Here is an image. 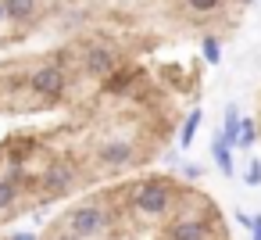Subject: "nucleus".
<instances>
[{
    "mask_svg": "<svg viewBox=\"0 0 261 240\" xmlns=\"http://www.w3.org/2000/svg\"><path fill=\"white\" fill-rule=\"evenodd\" d=\"M172 204H175V183L172 179H158L154 176V179H143V183L133 186V208L140 215H147V219L165 215Z\"/></svg>",
    "mask_w": 261,
    "mask_h": 240,
    "instance_id": "1",
    "label": "nucleus"
},
{
    "mask_svg": "<svg viewBox=\"0 0 261 240\" xmlns=\"http://www.w3.org/2000/svg\"><path fill=\"white\" fill-rule=\"evenodd\" d=\"M108 222H111V215L100 208V204H75V208H68V215H65V226L72 229V233H79L83 240H93V236H100L104 229H108Z\"/></svg>",
    "mask_w": 261,
    "mask_h": 240,
    "instance_id": "2",
    "label": "nucleus"
},
{
    "mask_svg": "<svg viewBox=\"0 0 261 240\" xmlns=\"http://www.w3.org/2000/svg\"><path fill=\"white\" fill-rule=\"evenodd\" d=\"M29 90H33L43 104H54V101L65 93V68H61V65H40V68L29 76Z\"/></svg>",
    "mask_w": 261,
    "mask_h": 240,
    "instance_id": "3",
    "label": "nucleus"
},
{
    "mask_svg": "<svg viewBox=\"0 0 261 240\" xmlns=\"http://www.w3.org/2000/svg\"><path fill=\"white\" fill-rule=\"evenodd\" d=\"M79 68H83L86 76H93V79H104V76H111V72L118 68V61H115V51H111V47H104V43H86L83 54H79Z\"/></svg>",
    "mask_w": 261,
    "mask_h": 240,
    "instance_id": "4",
    "label": "nucleus"
},
{
    "mask_svg": "<svg viewBox=\"0 0 261 240\" xmlns=\"http://www.w3.org/2000/svg\"><path fill=\"white\" fill-rule=\"evenodd\" d=\"M72 183H75V169L72 165H50L43 176H40V186H43V194L47 197H65L68 190H72Z\"/></svg>",
    "mask_w": 261,
    "mask_h": 240,
    "instance_id": "5",
    "label": "nucleus"
},
{
    "mask_svg": "<svg viewBox=\"0 0 261 240\" xmlns=\"http://www.w3.org/2000/svg\"><path fill=\"white\" fill-rule=\"evenodd\" d=\"M165 240H207V222L200 219H175L165 226Z\"/></svg>",
    "mask_w": 261,
    "mask_h": 240,
    "instance_id": "6",
    "label": "nucleus"
},
{
    "mask_svg": "<svg viewBox=\"0 0 261 240\" xmlns=\"http://www.w3.org/2000/svg\"><path fill=\"white\" fill-rule=\"evenodd\" d=\"M100 161L111 165V169L129 165V161H133V143H125V140H108V143L100 147Z\"/></svg>",
    "mask_w": 261,
    "mask_h": 240,
    "instance_id": "7",
    "label": "nucleus"
},
{
    "mask_svg": "<svg viewBox=\"0 0 261 240\" xmlns=\"http://www.w3.org/2000/svg\"><path fill=\"white\" fill-rule=\"evenodd\" d=\"M8 4V22L15 26H29L36 18V0H4Z\"/></svg>",
    "mask_w": 261,
    "mask_h": 240,
    "instance_id": "8",
    "label": "nucleus"
},
{
    "mask_svg": "<svg viewBox=\"0 0 261 240\" xmlns=\"http://www.w3.org/2000/svg\"><path fill=\"white\" fill-rule=\"evenodd\" d=\"M215 161H218V169H222L225 176H232V158H229V140H225V133H215Z\"/></svg>",
    "mask_w": 261,
    "mask_h": 240,
    "instance_id": "9",
    "label": "nucleus"
},
{
    "mask_svg": "<svg viewBox=\"0 0 261 240\" xmlns=\"http://www.w3.org/2000/svg\"><path fill=\"white\" fill-rule=\"evenodd\" d=\"M11 204H18V183L15 179H0V215L11 211Z\"/></svg>",
    "mask_w": 261,
    "mask_h": 240,
    "instance_id": "10",
    "label": "nucleus"
},
{
    "mask_svg": "<svg viewBox=\"0 0 261 240\" xmlns=\"http://www.w3.org/2000/svg\"><path fill=\"white\" fill-rule=\"evenodd\" d=\"M222 4L225 0H186V8L197 15V18H204V15H215V11H222Z\"/></svg>",
    "mask_w": 261,
    "mask_h": 240,
    "instance_id": "11",
    "label": "nucleus"
},
{
    "mask_svg": "<svg viewBox=\"0 0 261 240\" xmlns=\"http://www.w3.org/2000/svg\"><path fill=\"white\" fill-rule=\"evenodd\" d=\"M197 126H200V111H193V115H190V122H186V129H182V147H190V140H193Z\"/></svg>",
    "mask_w": 261,
    "mask_h": 240,
    "instance_id": "12",
    "label": "nucleus"
},
{
    "mask_svg": "<svg viewBox=\"0 0 261 240\" xmlns=\"http://www.w3.org/2000/svg\"><path fill=\"white\" fill-rule=\"evenodd\" d=\"M247 183H250V186L261 183V161H250V169H247Z\"/></svg>",
    "mask_w": 261,
    "mask_h": 240,
    "instance_id": "13",
    "label": "nucleus"
},
{
    "mask_svg": "<svg viewBox=\"0 0 261 240\" xmlns=\"http://www.w3.org/2000/svg\"><path fill=\"white\" fill-rule=\"evenodd\" d=\"M204 54H207V61H218V43L215 40H204Z\"/></svg>",
    "mask_w": 261,
    "mask_h": 240,
    "instance_id": "14",
    "label": "nucleus"
},
{
    "mask_svg": "<svg viewBox=\"0 0 261 240\" xmlns=\"http://www.w3.org/2000/svg\"><path fill=\"white\" fill-rule=\"evenodd\" d=\"M254 240H261V215L254 219Z\"/></svg>",
    "mask_w": 261,
    "mask_h": 240,
    "instance_id": "15",
    "label": "nucleus"
},
{
    "mask_svg": "<svg viewBox=\"0 0 261 240\" xmlns=\"http://www.w3.org/2000/svg\"><path fill=\"white\" fill-rule=\"evenodd\" d=\"M0 22H8V4L0 0Z\"/></svg>",
    "mask_w": 261,
    "mask_h": 240,
    "instance_id": "16",
    "label": "nucleus"
}]
</instances>
